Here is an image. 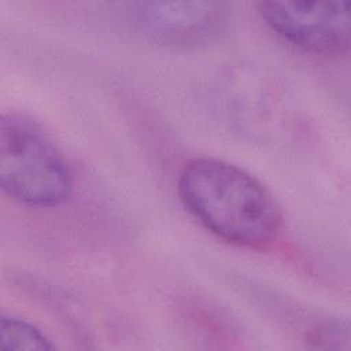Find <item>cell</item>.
I'll use <instances>...</instances> for the list:
<instances>
[{"label": "cell", "instance_id": "cell-4", "mask_svg": "<svg viewBox=\"0 0 351 351\" xmlns=\"http://www.w3.org/2000/svg\"><path fill=\"white\" fill-rule=\"evenodd\" d=\"M137 22L154 43L188 48L211 41L223 29L228 5L219 1L138 3Z\"/></svg>", "mask_w": 351, "mask_h": 351}, {"label": "cell", "instance_id": "cell-2", "mask_svg": "<svg viewBox=\"0 0 351 351\" xmlns=\"http://www.w3.org/2000/svg\"><path fill=\"white\" fill-rule=\"evenodd\" d=\"M0 185L33 208L60 206L73 188L62 151L37 122L18 112L3 114L0 122Z\"/></svg>", "mask_w": 351, "mask_h": 351}, {"label": "cell", "instance_id": "cell-5", "mask_svg": "<svg viewBox=\"0 0 351 351\" xmlns=\"http://www.w3.org/2000/svg\"><path fill=\"white\" fill-rule=\"evenodd\" d=\"M1 350H53L51 339L32 322L15 317L1 315L0 321Z\"/></svg>", "mask_w": 351, "mask_h": 351}, {"label": "cell", "instance_id": "cell-1", "mask_svg": "<svg viewBox=\"0 0 351 351\" xmlns=\"http://www.w3.org/2000/svg\"><path fill=\"white\" fill-rule=\"evenodd\" d=\"M178 195L211 233L234 245L265 248L281 229V210L251 173L217 158H193L181 169Z\"/></svg>", "mask_w": 351, "mask_h": 351}, {"label": "cell", "instance_id": "cell-3", "mask_svg": "<svg viewBox=\"0 0 351 351\" xmlns=\"http://www.w3.org/2000/svg\"><path fill=\"white\" fill-rule=\"evenodd\" d=\"M266 25L311 53H341L350 44V1H261Z\"/></svg>", "mask_w": 351, "mask_h": 351}]
</instances>
